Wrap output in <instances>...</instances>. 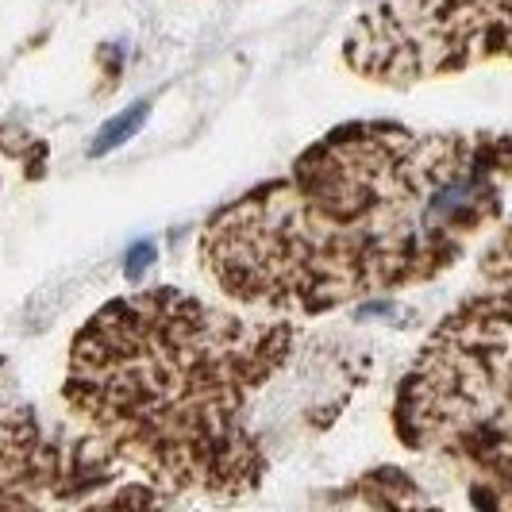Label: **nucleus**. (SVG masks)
I'll list each match as a JSON object with an SVG mask.
<instances>
[{"instance_id":"nucleus-1","label":"nucleus","mask_w":512,"mask_h":512,"mask_svg":"<svg viewBox=\"0 0 512 512\" xmlns=\"http://www.w3.org/2000/svg\"><path fill=\"white\" fill-rule=\"evenodd\" d=\"M509 185L505 131L359 120L220 208L197 258L235 305L324 316L436 282L505 220Z\"/></svg>"},{"instance_id":"nucleus-2","label":"nucleus","mask_w":512,"mask_h":512,"mask_svg":"<svg viewBox=\"0 0 512 512\" xmlns=\"http://www.w3.org/2000/svg\"><path fill=\"white\" fill-rule=\"evenodd\" d=\"M293 347V316L139 289L77 332L62 401L108 455L174 501H243L270 470L255 401Z\"/></svg>"},{"instance_id":"nucleus-3","label":"nucleus","mask_w":512,"mask_h":512,"mask_svg":"<svg viewBox=\"0 0 512 512\" xmlns=\"http://www.w3.org/2000/svg\"><path fill=\"white\" fill-rule=\"evenodd\" d=\"M509 293V239L497 228L482 285L439 320L393 401L397 439L459 466L497 509L512 501Z\"/></svg>"},{"instance_id":"nucleus-4","label":"nucleus","mask_w":512,"mask_h":512,"mask_svg":"<svg viewBox=\"0 0 512 512\" xmlns=\"http://www.w3.org/2000/svg\"><path fill=\"white\" fill-rule=\"evenodd\" d=\"M509 54V0H378L343 35L351 74L416 85L501 62Z\"/></svg>"},{"instance_id":"nucleus-5","label":"nucleus","mask_w":512,"mask_h":512,"mask_svg":"<svg viewBox=\"0 0 512 512\" xmlns=\"http://www.w3.org/2000/svg\"><path fill=\"white\" fill-rule=\"evenodd\" d=\"M81 424L47 420L31 405L0 401V509L166 505L170 493L135 482Z\"/></svg>"},{"instance_id":"nucleus-6","label":"nucleus","mask_w":512,"mask_h":512,"mask_svg":"<svg viewBox=\"0 0 512 512\" xmlns=\"http://www.w3.org/2000/svg\"><path fill=\"white\" fill-rule=\"evenodd\" d=\"M147 120V104H131L128 112H120L116 120H108L101 131H97V139H93V158H101V154H108L112 147H120V143H128L131 135L139 131V124Z\"/></svg>"}]
</instances>
